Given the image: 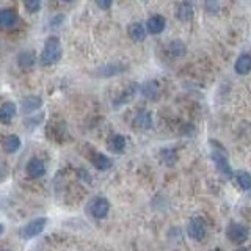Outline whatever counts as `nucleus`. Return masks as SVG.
Wrapping results in <instances>:
<instances>
[{
  "label": "nucleus",
  "instance_id": "obj_14",
  "mask_svg": "<svg viewBox=\"0 0 251 251\" xmlns=\"http://www.w3.org/2000/svg\"><path fill=\"white\" fill-rule=\"evenodd\" d=\"M127 33L133 41H143L145 36H146V30H145V25L141 22H133L129 25Z\"/></svg>",
  "mask_w": 251,
  "mask_h": 251
},
{
  "label": "nucleus",
  "instance_id": "obj_4",
  "mask_svg": "<svg viewBox=\"0 0 251 251\" xmlns=\"http://www.w3.org/2000/svg\"><path fill=\"white\" fill-rule=\"evenodd\" d=\"M88 209H90V214L94 218H104L110 210V202L108 200L102 198V196H98V198L91 200Z\"/></svg>",
  "mask_w": 251,
  "mask_h": 251
},
{
  "label": "nucleus",
  "instance_id": "obj_18",
  "mask_svg": "<svg viewBox=\"0 0 251 251\" xmlns=\"http://www.w3.org/2000/svg\"><path fill=\"white\" fill-rule=\"evenodd\" d=\"M3 148L6 152H16L21 148V138L18 135H8L3 141Z\"/></svg>",
  "mask_w": 251,
  "mask_h": 251
},
{
  "label": "nucleus",
  "instance_id": "obj_20",
  "mask_svg": "<svg viewBox=\"0 0 251 251\" xmlns=\"http://www.w3.org/2000/svg\"><path fill=\"white\" fill-rule=\"evenodd\" d=\"M141 91H143V94L146 98L152 99L157 96V93H159V85H157V82H154V80H149L141 86Z\"/></svg>",
  "mask_w": 251,
  "mask_h": 251
},
{
  "label": "nucleus",
  "instance_id": "obj_22",
  "mask_svg": "<svg viewBox=\"0 0 251 251\" xmlns=\"http://www.w3.org/2000/svg\"><path fill=\"white\" fill-rule=\"evenodd\" d=\"M123 68H120L118 65H115V63H110V65H105V66H102L99 71H98V74H100V77H112L115 74L120 73Z\"/></svg>",
  "mask_w": 251,
  "mask_h": 251
},
{
  "label": "nucleus",
  "instance_id": "obj_2",
  "mask_svg": "<svg viewBox=\"0 0 251 251\" xmlns=\"http://www.w3.org/2000/svg\"><path fill=\"white\" fill-rule=\"evenodd\" d=\"M46 225H47V218L46 217L35 218V220H31V222H28L25 226H22V229L19 231V235L24 240L33 239V237H36V235H39L44 231Z\"/></svg>",
  "mask_w": 251,
  "mask_h": 251
},
{
  "label": "nucleus",
  "instance_id": "obj_16",
  "mask_svg": "<svg viewBox=\"0 0 251 251\" xmlns=\"http://www.w3.org/2000/svg\"><path fill=\"white\" fill-rule=\"evenodd\" d=\"M126 148V138L123 135H113L108 140V149L113 152H123Z\"/></svg>",
  "mask_w": 251,
  "mask_h": 251
},
{
  "label": "nucleus",
  "instance_id": "obj_19",
  "mask_svg": "<svg viewBox=\"0 0 251 251\" xmlns=\"http://www.w3.org/2000/svg\"><path fill=\"white\" fill-rule=\"evenodd\" d=\"M235 179H237L239 185L243 188V190H250L251 188V176L247 171H235Z\"/></svg>",
  "mask_w": 251,
  "mask_h": 251
},
{
  "label": "nucleus",
  "instance_id": "obj_30",
  "mask_svg": "<svg viewBox=\"0 0 251 251\" xmlns=\"http://www.w3.org/2000/svg\"><path fill=\"white\" fill-rule=\"evenodd\" d=\"M3 251H8V250H3Z\"/></svg>",
  "mask_w": 251,
  "mask_h": 251
},
{
  "label": "nucleus",
  "instance_id": "obj_24",
  "mask_svg": "<svg viewBox=\"0 0 251 251\" xmlns=\"http://www.w3.org/2000/svg\"><path fill=\"white\" fill-rule=\"evenodd\" d=\"M135 91H137V85H130V86H127V90L124 91V94L120 98V100L121 102H127V99H130L133 94H135Z\"/></svg>",
  "mask_w": 251,
  "mask_h": 251
},
{
  "label": "nucleus",
  "instance_id": "obj_23",
  "mask_svg": "<svg viewBox=\"0 0 251 251\" xmlns=\"http://www.w3.org/2000/svg\"><path fill=\"white\" fill-rule=\"evenodd\" d=\"M168 50H170L171 55H175V57H179V55H182L185 52V46L180 43V41H173L168 46Z\"/></svg>",
  "mask_w": 251,
  "mask_h": 251
},
{
  "label": "nucleus",
  "instance_id": "obj_26",
  "mask_svg": "<svg viewBox=\"0 0 251 251\" xmlns=\"http://www.w3.org/2000/svg\"><path fill=\"white\" fill-rule=\"evenodd\" d=\"M96 5L102 8V10H108V8L112 6V2H110V0H98Z\"/></svg>",
  "mask_w": 251,
  "mask_h": 251
},
{
  "label": "nucleus",
  "instance_id": "obj_13",
  "mask_svg": "<svg viewBox=\"0 0 251 251\" xmlns=\"http://www.w3.org/2000/svg\"><path fill=\"white\" fill-rule=\"evenodd\" d=\"M16 115V104L13 102H5V104L0 107V123L8 124Z\"/></svg>",
  "mask_w": 251,
  "mask_h": 251
},
{
  "label": "nucleus",
  "instance_id": "obj_10",
  "mask_svg": "<svg viewBox=\"0 0 251 251\" xmlns=\"http://www.w3.org/2000/svg\"><path fill=\"white\" fill-rule=\"evenodd\" d=\"M235 73L239 75H245L251 71V57L248 53H242L240 57L235 60V65H234Z\"/></svg>",
  "mask_w": 251,
  "mask_h": 251
},
{
  "label": "nucleus",
  "instance_id": "obj_6",
  "mask_svg": "<svg viewBox=\"0 0 251 251\" xmlns=\"http://www.w3.org/2000/svg\"><path fill=\"white\" fill-rule=\"evenodd\" d=\"M212 160H214V163H215V167H217V170H218V173L222 176H225V177H232V168H231V165L227 163V159L223 155V154H220V152H212Z\"/></svg>",
  "mask_w": 251,
  "mask_h": 251
},
{
  "label": "nucleus",
  "instance_id": "obj_25",
  "mask_svg": "<svg viewBox=\"0 0 251 251\" xmlns=\"http://www.w3.org/2000/svg\"><path fill=\"white\" fill-rule=\"evenodd\" d=\"M24 6L27 8L28 13H36L39 8H41V3H39L38 0H28V2L24 3Z\"/></svg>",
  "mask_w": 251,
  "mask_h": 251
},
{
  "label": "nucleus",
  "instance_id": "obj_1",
  "mask_svg": "<svg viewBox=\"0 0 251 251\" xmlns=\"http://www.w3.org/2000/svg\"><path fill=\"white\" fill-rule=\"evenodd\" d=\"M61 58V44L57 36L47 38L44 49L41 52V63L46 66H50Z\"/></svg>",
  "mask_w": 251,
  "mask_h": 251
},
{
  "label": "nucleus",
  "instance_id": "obj_28",
  "mask_svg": "<svg viewBox=\"0 0 251 251\" xmlns=\"http://www.w3.org/2000/svg\"><path fill=\"white\" fill-rule=\"evenodd\" d=\"M237 251H250V250H247V248H240V250H237Z\"/></svg>",
  "mask_w": 251,
  "mask_h": 251
},
{
  "label": "nucleus",
  "instance_id": "obj_5",
  "mask_svg": "<svg viewBox=\"0 0 251 251\" xmlns=\"http://www.w3.org/2000/svg\"><path fill=\"white\" fill-rule=\"evenodd\" d=\"M226 235L234 243H243L248 239V229L240 223H231L226 231Z\"/></svg>",
  "mask_w": 251,
  "mask_h": 251
},
{
  "label": "nucleus",
  "instance_id": "obj_27",
  "mask_svg": "<svg viewBox=\"0 0 251 251\" xmlns=\"http://www.w3.org/2000/svg\"><path fill=\"white\" fill-rule=\"evenodd\" d=\"M3 231H5V226H3V225H0V235L3 234Z\"/></svg>",
  "mask_w": 251,
  "mask_h": 251
},
{
  "label": "nucleus",
  "instance_id": "obj_21",
  "mask_svg": "<svg viewBox=\"0 0 251 251\" xmlns=\"http://www.w3.org/2000/svg\"><path fill=\"white\" fill-rule=\"evenodd\" d=\"M18 60H19V65L22 68H31V66H33V63H35V55H33V52L25 50V52L19 53Z\"/></svg>",
  "mask_w": 251,
  "mask_h": 251
},
{
  "label": "nucleus",
  "instance_id": "obj_17",
  "mask_svg": "<svg viewBox=\"0 0 251 251\" xmlns=\"http://www.w3.org/2000/svg\"><path fill=\"white\" fill-rule=\"evenodd\" d=\"M93 165L98 170L105 171V170H108L110 167H112V160H110L108 157L104 155V154H96V155L93 157Z\"/></svg>",
  "mask_w": 251,
  "mask_h": 251
},
{
  "label": "nucleus",
  "instance_id": "obj_29",
  "mask_svg": "<svg viewBox=\"0 0 251 251\" xmlns=\"http://www.w3.org/2000/svg\"><path fill=\"white\" fill-rule=\"evenodd\" d=\"M0 176H2V167H0Z\"/></svg>",
  "mask_w": 251,
  "mask_h": 251
},
{
  "label": "nucleus",
  "instance_id": "obj_11",
  "mask_svg": "<svg viewBox=\"0 0 251 251\" xmlns=\"http://www.w3.org/2000/svg\"><path fill=\"white\" fill-rule=\"evenodd\" d=\"M133 126L137 129H149L152 126V116L146 110H141L137 113V116L133 118Z\"/></svg>",
  "mask_w": 251,
  "mask_h": 251
},
{
  "label": "nucleus",
  "instance_id": "obj_7",
  "mask_svg": "<svg viewBox=\"0 0 251 251\" xmlns=\"http://www.w3.org/2000/svg\"><path fill=\"white\" fill-rule=\"evenodd\" d=\"M43 99L39 96H27L21 100V112L24 115H28L31 112H36L38 108H41Z\"/></svg>",
  "mask_w": 251,
  "mask_h": 251
},
{
  "label": "nucleus",
  "instance_id": "obj_3",
  "mask_svg": "<svg viewBox=\"0 0 251 251\" xmlns=\"http://www.w3.org/2000/svg\"><path fill=\"white\" fill-rule=\"evenodd\" d=\"M206 222L201 217H193L187 226V232L193 240H202L204 235H206Z\"/></svg>",
  "mask_w": 251,
  "mask_h": 251
},
{
  "label": "nucleus",
  "instance_id": "obj_8",
  "mask_svg": "<svg viewBox=\"0 0 251 251\" xmlns=\"http://www.w3.org/2000/svg\"><path fill=\"white\" fill-rule=\"evenodd\" d=\"M165 25H167V21H165L163 16H159V14L151 16L146 22V28H148L149 33H152V35L162 33V31L165 30Z\"/></svg>",
  "mask_w": 251,
  "mask_h": 251
},
{
  "label": "nucleus",
  "instance_id": "obj_9",
  "mask_svg": "<svg viewBox=\"0 0 251 251\" xmlns=\"http://www.w3.org/2000/svg\"><path fill=\"white\" fill-rule=\"evenodd\" d=\"M18 22V14L10 8H3L0 10V27L3 28H13Z\"/></svg>",
  "mask_w": 251,
  "mask_h": 251
},
{
  "label": "nucleus",
  "instance_id": "obj_15",
  "mask_svg": "<svg viewBox=\"0 0 251 251\" xmlns=\"http://www.w3.org/2000/svg\"><path fill=\"white\" fill-rule=\"evenodd\" d=\"M193 6L188 3V2H184V3H179L177 5V10H176V18L182 22H187L193 18Z\"/></svg>",
  "mask_w": 251,
  "mask_h": 251
},
{
  "label": "nucleus",
  "instance_id": "obj_12",
  "mask_svg": "<svg viewBox=\"0 0 251 251\" xmlns=\"http://www.w3.org/2000/svg\"><path fill=\"white\" fill-rule=\"evenodd\" d=\"M46 173V167H44V162L39 160V159H31L27 163V175L31 177H41Z\"/></svg>",
  "mask_w": 251,
  "mask_h": 251
}]
</instances>
